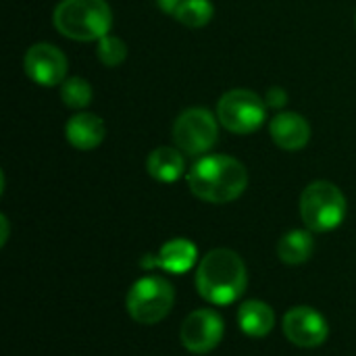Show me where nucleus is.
Returning <instances> with one entry per match:
<instances>
[{"label":"nucleus","mask_w":356,"mask_h":356,"mask_svg":"<svg viewBox=\"0 0 356 356\" xmlns=\"http://www.w3.org/2000/svg\"><path fill=\"white\" fill-rule=\"evenodd\" d=\"M25 73L38 86L50 88L65 81L67 56L52 44H33L25 52Z\"/></svg>","instance_id":"9d476101"},{"label":"nucleus","mask_w":356,"mask_h":356,"mask_svg":"<svg viewBox=\"0 0 356 356\" xmlns=\"http://www.w3.org/2000/svg\"><path fill=\"white\" fill-rule=\"evenodd\" d=\"M96 54L100 58V63L104 67H119L125 58H127V46L121 38L106 33L104 38L98 40V48Z\"/></svg>","instance_id":"6ab92c4d"},{"label":"nucleus","mask_w":356,"mask_h":356,"mask_svg":"<svg viewBox=\"0 0 356 356\" xmlns=\"http://www.w3.org/2000/svg\"><path fill=\"white\" fill-rule=\"evenodd\" d=\"M104 121L92 113H77L65 125V136L77 150H94L104 140Z\"/></svg>","instance_id":"ddd939ff"},{"label":"nucleus","mask_w":356,"mask_h":356,"mask_svg":"<svg viewBox=\"0 0 356 356\" xmlns=\"http://www.w3.org/2000/svg\"><path fill=\"white\" fill-rule=\"evenodd\" d=\"M286 338L300 348L321 346L330 336V325L325 317L311 307H294L284 317Z\"/></svg>","instance_id":"1a4fd4ad"},{"label":"nucleus","mask_w":356,"mask_h":356,"mask_svg":"<svg viewBox=\"0 0 356 356\" xmlns=\"http://www.w3.org/2000/svg\"><path fill=\"white\" fill-rule=\"evenodd\" d=\"M346 198L332 181H313L300 196V217L311 232H332L346 217Z\"/></svg>","instance_id":"20e7f679"},{"label":"nucleus","mask_w":356,"mask_h":356,"mask_svg":"<svg viewBox=\"0 0 356 356\" xmlns=\"http://www.w3.org/2000/svg\"><path fill=\"white\" fill-rule=\"evenodd\" d=\"M175 302L173 286L159 275H148L138 280L127 292V313L140 325H154L163 321Z\"/></svg>","instance_id":"39448f33"},{"label":"nucleus","mask_w":356,"mask_h":356,"mask_svg":"<svg viewBox=\"0 0 356 356\" xmlns=\"http://www.w3.org/2000/svg\"><path fill=\"white\" fill-rule=\"evenodd\" d=\"M52 21L69 40L98 42L113 27V10L106 0H60Z\"/></svg>","instance_id":"7ed1b4c3"},{"label":"nucleus","mask_w":356,"mask_h":356,"mask_svg":"<svg viewBox=\"0 0 356 356\" xmlns=\"http://www.w3.org/2000/svg\"><path fill=\"white\" fill-rule=\"evenodd\" d=\"M238 325L250 338H265L275 325L273 309L261 300H248L238 311Z\"/></svg>","instance_id":"2eb2a0df"},{"label":"nucleus","mask_w":356,"mask_h":356,"mask_svg":"<svg viewBox=\"0 0 356 356\" xmlns=\"http://www.w3.org/2000/svg\"><path fill=\"white\" fill-rule=\"evenodd\" d=\"M265 102H267V106L280 108V106H284V104L288 102V94H286L282 88H271V90L267 92V98H265Z\"/></svg>","instance_id":"aec40b11"},{"label":"nucleus","mask_w":356,"mask_h":356,"mask_svg":"<svg viewBox=\"0 0 356 356\" xmlns=\"http://www.w3.org/2000/svg\"><path fill=\"white\" fill-rule=\"evenodd\" d=\"M269 134L280 148L294 152V150H300L309 144L311 125L298 113H280L271 119Z\"/></svg>","instance_id":"f8f14e48"},{"label":"nucleus","mask_w":356,"mask_h":356,"mask_svg":"<svg viewBox=\"0 0 356 356\" xmlns=\"http://www.w3.org/2000/svg\"><path fill=\"white\" fill-rule=\"evenodd\" d=\"M217 119L207 108L184 111L173 125V140L177 148L188 156H198L209 152L217 144Z\"/></svg>","instance_id":"0eeeda50"},{"label":"nucleus","mask_w":356,"mask_h":356,"mask_svg":"<svg viewBox=\"0 0 356 356\" xmlns=\"http://www.w3.org/2000/svg\"><path fill=\"white\" fill-rule=\"evenodd\" d=\"M213 13H215V8H213L211 0H186V2L175 10L173 17H175L181 25L196 29V27H204V25L213 19Z\"/></svg>","instance_id":"f3484780"},{"label":"nucleus","mask_w":356,"mask_h":356,"mask_svg":"<svg viewBox=\"0 0 356 356\" xmlns=\"http://www.w3.org/2000/svg\"><path fill=\"white\" fill-rule=\"evenodd\" d=\"M186 0H156V4L161 6L163 13H169V15H175V10L184 4Z\"/></svg>","instance_id":"412c9836"},{"label":"nucleus","mask_w":356,"mask_h":356,"mask_svg":"<svg viewBox=\"0 0 356 356\" xmlns=\"http://www.w3.org/2000/svg\"><path fill=\"white\" fill-rule=\"evenodd\" d=\"M188 186L196 198L213 204H225L244 194L248 186V171L234 156L211 154L192 165Z\"/></svg>","instance_id":"f257e3e1"},{"label":"nucleus","mask_w":356,"mask_h":356,"mask_svg":"<svg viewBox=\"0 0 356 356\" xmlns=\"http://www.w3.org/2000/svg\"><path fill=\"white\" fill-rule=\"evenodd\" d=\"M248 286L246 265L238 252L229 248H215L207 252L196 269L198 294L217 307L236 302Z\"/></svg>","instance_id":"f03ea898"},{"label":"nucleus","mask_w":356,"mask_h":356,"mask_svg":"<svg viewBox=\"0 0 356 356\" xmlns=\"http://www.w3.org/2000/svg\"><path fill=\"white\" fill-rule=\"evenodd\" d=\"M315 252V240L307 229L288 232L277 244V257L286 265H302Z\"/></svg>","instance_id":"dca6fc26"},{"label":"nucleus","mask_w":356,"mask_h":356,"mask_svg":"<svg viewBox=\"0 0 356 356\" xmlns=\"http://www.w3.org/2000/svg\"><path fill=\"white\" fill-rule=\"evenodd\" d=\"M60 98L69 108H86L92 102V86L81 77H69L60 83Z\"/></svg>","instance_id":"a211bd4d"},{"label":"nucleus","mask_w":356,"mask_h":356,"mask_svg":"<svg viewBox=\"0 0 356 356\" xmlns=\"http://www.w3.org/2000/svg\"><path fill=\"white\" fill-rule=\"evenodd\" d=\"M223 332H225V325L217 311L198 309L186 317L179 338H181V344L186 350H190L194 355H207L219 346Z\"/></svg>","instance_id":"6e6552de"},{"label":"nucleus","mask_w":356,"mask_h":356,"mask_svg":"<svg viewBox=\"0 0 356 356\" xmlns=\"http://www.w3.org/2000/svg\"><path fill=\"white\" fill-rule=\"evenodd\" d=\"M184 167H186L184 154L177 148H169V146H161L152 150L146 159V171L150 173V177L163 184L177 181L184 173Z\"/></svg>","instance_id":"4468645a"},{"label":"nucleus","mask_w":356,"mask_h":356,"mask_svg":"<svg viewBox=\"0 0 356 356\" xmlns=\"http://www.w3.org/2000/svg\"><path fill=\"white\" fill-rule=\"evenodd\" d=\"M267 102L250 90H229L217 104L221 125L234 134H252L265 123Z\"/></svg>","instance_id":"423d86ee"},{"label":"nucleus","mask_w":356,"mask_h":356,"mask_svg":"<svg viewBox=\"0 0 356 356\" xmlns=\"http://www.w3.org/2000/svg\"><path fill=\"white\" fill-rule=\"evenodd\" d=\"M198 259V250L194 246V242L186 240V238H175L169 240L167 244L161 246V250L156 254H146L140 261L142 269H165L169 273H186L196 265Z\"/></svg>","instance_id":"9b49d317"}]
</instances>
